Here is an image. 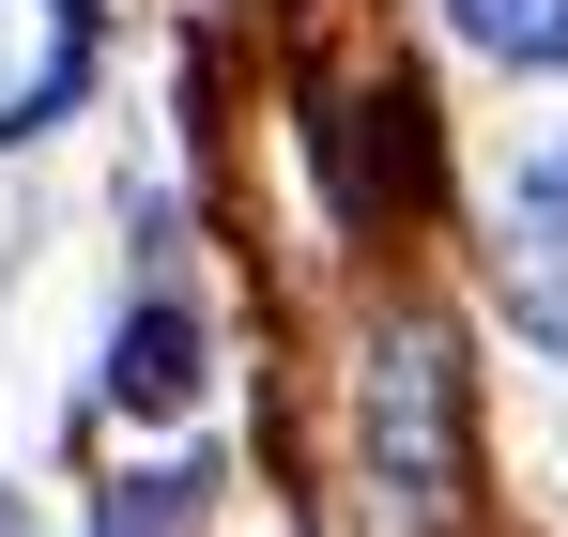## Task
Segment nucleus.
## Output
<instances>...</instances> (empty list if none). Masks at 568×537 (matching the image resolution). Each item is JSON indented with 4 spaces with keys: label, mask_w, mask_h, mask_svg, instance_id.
<instances>
[{
    "label": "nucleus",
    "mask_w": 568,
    "mask_h": 537,
    "mask_svg": "<svg viewBox=\"0 0 568 537\" xmlns=\"http://www.w3.org/2000/svg\"><path fill=\"white\" fill-rule=\"evenodd\" d=\"M491 276H507V307H523V338H554L568 354V154L507 184V215H491Z\"/></svg>",
    "instance_id": "1"
},
{
    "label": "nucleus",
    "mask_w": 568,
    "mask_h": 537,
    "mask_svg": "<svg viewBox=\"0 0 568 537\" xmlns=\"http://www.w3.org/2000/svg\"><path fill=\"white\" fill-rule=\"evenodd\" d=\"M369 446H384V492L399 507H430L446 492V368H430V338H384V368H369Z\"/></svg>",
    "instance_id": "2"
},
{
    "label": "nucleus",
    "mask_w": 568,
    "mask_h": 537,
    "mask_svg": "<svg viewBox=\"0 0 568 537\" xmlns=\"http://www.w3.org/2000/svg\"><path fill=\"white\" fill-rule=\"evenodd\" d=\"M93 78V0H0V139H31Z\"/></svg>",
    "instance_id": "3"
},
{
    "label": "nucleus",
    "mask_w": 568,
    "mask_h": 537,
    "mask_svg": "<svg viewBox=\"0 0 568 537\" xmlns=\"http://www.w3.org/2000/svg\"><path fill=\"white\" fill-rule=\"evenodd\" d=\"M108 399H123V415H185L200 399V323L185 307H139V323L108 338Z\"/></svg>",
    "instance_id": "4"
},
{
    "label": "nucleus",
    "mask_w": 568,
    "mask_h": 537,
    "mask_svg": "<svg viewBox=\"0 0 568 537\" xmlns=\"http://www.w3.org/2000/svg\"><path fill=\"white\" fill-rule=\"evenodd\" d=\"M462 16V47H491V62H568V0H446Z\"/></svg>",
    "instance_id": "5"
}]
</instances>
